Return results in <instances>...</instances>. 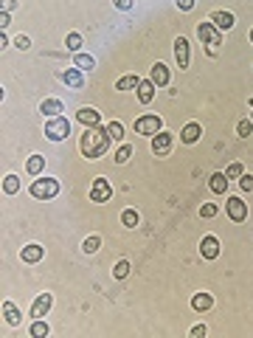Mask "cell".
Wrapping results in <instances>:
<instances>
[{"label": "cell", "mask_w": 253, "mask_h": 338, "mask_svg": "<svg viewBox=\"0 0 253 338\" xmlns=\"http://www.w3.org/2000/svg\"><path fill=\"white\" fill-rule=\"evenodd\" d=\"M62 110H65V104H62L59 99H45V102L40 104V113L48 116V119H54V116H62Z\"/></svg>", "instance_id": "obj_19"}, {"label": "cell", "mask_w": 253, "mask_h": 338, "mask_svg": "<svg viewBox=\"0 0 253 338\" xmlns=\"http://www.w3.org/2000/svg\"><path fill=\"white\" fill-rule=\"evenodd\" d=\"M197 37L203 40V45H211V48L223 45V34H219V29L211 23V20H205V23L197 25Z\"/></svg>", "instance_id": "obj_4"}, {"label": "cell", "mask_w": 253, "mask_h": 338, "mask_svg": "<svg viewBox=\"0 0 253 338\" xmlns=\"http://www.w3.org/2000/svg\"><path fill=\"white\" fill-rule=\"evenodd\" d=\"M110 133H107V127H87L82 135V141H79V150H82L84 158H90V161H96V158H102L104 152H107L110 147Z\"/></svg>", "instance_id": "obj_1"}, {"label": "cell", "mask_w": 253, "mask_h": 338, "mask_svg": "<svg viewBox=\"0 0 253 338\" xmlns=\"http://www.w3.org/2000/svg\"><path fill=\"white\" fill-rule=\"evenodd\" d=\"M28 192H31V198H37V200H51L59 192V181H56V178H37L28 186Z\"/></svg>", "instance_id": "obj_2"}, {"label": "cell", "mask_w": 253, "mask_h": 338, "mask_svg": "<svg viewBox=\"0 0 253 338\" xmlns=\"http://www.w3.org/2000/svg\"><path fill=\"white\" fill-rule=\"evenodd\" d=\"M3 316H6V321H9L12 327H17V324H20V310L14 307L12 302H3Z\"/></svg>", "instance_id": "obj_24"}, {"label": "cell", "mask_w": 253, "mask_h": 338, "mask_svg": "<svg viewBox=\"0 0 253 338\" xmlns=\"http://www.w3.org/2000/svg\"><path fill=\"white\" fill-rule=\"evenodd\" d=\"M214 307V296L211 293H194L192 296V310H197V313H205V310Z\"/></svg>", "instance_id": "obj_16"}, {"label": "cell", "mask_w": 253, "mask_h": 338, "mask_svg": "<svg viewBox=\"0 0 253 338\" xmlns=\"http://www.w3.org/2000/svg\"><path fill=\"white\" fill-rule=\"evenodd\" d=\"M250 42H253V29H250Z\"/></svg>", "instance_id": "obj_44"}, {"label": "cell", "mask_w": 253, "mask_h": 338, "mask_svg": "<svg viewBox=\"0 0 253 338\" xmlns=\"http://www.w3.org/2000/svg\"><path fill=\"white\" fill-rule=\"evenodd\" d=\"M9 23H12V14H9V12H0V25H3V31H6Z\"/></svg>", "instance_id": "obj_43"}, {"label": "cell", "mask_w": 253, "mask_h": 338, "mask_svg": "<svg viewBox=\"0 0 253 338\" xmlns=\"http://www.w3.org/2000/svg\"><path fill=\"white\" fill-rule=\"evenodd\" d=\"M76 121H79V124H84V127H99V124H102V113H99L96 107H82L76 113Z\"/></svg>", "instance_id": "obj_11"}, {"label": "cell", "mask_w": 253, "mask_h": 338, "mask_svg": "<svg viewBox=\"0 0 253 338\" xmlns=\"http://www.w3.org/2000/svg\"><path fill=\"white\" fill-rule=\"evenodd\" d=\"M110 194H113L110 181H107V178H96V181H93V186H90V200H93V203H107Z\"/></svg>", "instance_id": "obj_7"}, {"label": "cell", "mask_w": 253, "mask_h": 338, "mask_svg": "<svg viewBox=\"0 0 253 338\" xmlns=\"http://www.w3.org/2000/svg\"><path fill=\"white\" fill-rule=\"evenodd\" d=\"M14 45H17V48H23V51H28L31 48V37L28 34H17V37H14Z\"/></svg>", "instance_id": "obj_36"}, {"label": "cell", "mask_w": 253, "mask_h": 338, "mask_svg": "<svg viewBox=\"0 0 253 338\" xmlns=\"http://www.w3.org/2000/svg\"><path fill=\"white\" fill-rule=\"evenodd\" d=\"M113 6L115 9H124V12H126V9H133V0H113Z\"/></svg>", "instance_id": "obj_41"}, {"label": "cell", "mask_w": 253, "mask_h": 338, "mask_svg": "<svg viewBox=\"0 0 253 338\" xmlns=\"http://www.w3.org/2000/svg\"><path fill=\"white\" fill-rule=\"evenodd\" d=\"M0 9H3V12H12V9H17V0H0Z\"/></svg>", "instance_id": "obj_40"}, {"label": "cell", "mask_w": 253, "mask_h": 338, "mask_svg": "<svg viewBox=\"0 0 253 338\" xmlns=\"http://www.w3.org/2000/svg\"><path fill=\"white\" fill-rule=\"evenodd\" d=\"M138 211H135V209H126L124 211V214H121V223H124L126 226V229H135V226H138Z\"/></svg>", "instance_id": "obj_30"}, {"label": "cell", "mask_w": 253, "mask_h": 338, "mask_svg": "<svg viewBox=\"0 0 253 338\" xmlns=\"http://www.w3.org/2000/svg\"><path fill=\"white\" fill-rule=\"evenodd\" d=\"M104 127H107V133L113 141H124V124H121V121H110V124H104Z\"/></svg>", "instance_id": "obj_26"}, {"label": "cell", "mask_w": 253, "mask_h": 338, "mask_svg": "<svg viewBox=\"0 0 253 338\" xmlns=\"http://www.w3.org/2000/svg\"><path fill=\"white\" fill-rule=\"evenodd\" d=\"M239 186L245 189V192H253V175H245V172H242V178H239Z\"/></svg>", "instance_id": "obj_38"}, {"label": "cell", "mask_w": 253, "mask_h": 338, "mask_svg": "<svg viewBox=\"0 0 253 338\" xmlns=\"http://www.w3.org/2000/svg\"><path fill=\"white\" fill-rule=\"evenodd\" d=\"M152 82L157 84V88H163V84H169V79H172V73H169V68L163 65V62H155V65H152Z\"/></svg>", "instance_id": "obj_17"}, {"label": "cell", "mask_w": 253, "mask_h": 338, "mask_svg": "<svg viewBox=\"0 0 253 338\" xmlns=\"http://www.w3.org/2000/svg\"><path fill=\"white\" fill-rule=\"evenodd\" d=\"M208 186L214 194H225L228 192V175H225V172H214V175L208 178Z\"/></svg>", "instance_id": "obj_18"}, {"label": "cell", "mask_w": 253, "mask_h": 338, "mask_svg": "<svg viewBox=\"0 0 253 338\" xmlns=\"http://www.w3.org/2000/svg\"><path fill=\"white\" fill-rule=\"evenodd\" d=\"M138 84H141V79L135 76V73H126V76L118 79V84H115V88H118V91H133V88H138Z\"/></svg>", "instance_id": "obj_25"}, {"label": "cell", "mask_w": 253, "mask_h": 338, "mask_svg": "<svg viewBox=\"0 0 253 338\" xmlns=\"http://www.w3.org/2000/svg\"><path fill=\"white\" fill-rule=\"evenodd\" d=\"M250 133H253V119H242L239 124H236V135H245L247 138Z\"/></svg>", "instance_id": "obj_34"}, {"label": "cell", "mask_w": 253, "mask_h": 338, "mask_svg": "<svg viewBox=\"0 0 253 338\" xmlns=\"http://www.w3.org/2000/svg\"><path fill=\"white\" fill-rule=\"evenodd\" d=\"M177 9H180V12H192V9H194V0H177Z\"/></svg>", "instance_id": "obj_39"}, {"label": "cell", "mask_w": 253, "mask_h": 338, "mask_svg": "<svg viewBox=\"0 0 253 338\" xmlns=\"http://www.w3.org/2000/svg\"><path fill=\"white\" fill-rule=\"evenodd\" d=\"M65 45H68V51H79V48H82V34L71 31V34L65 37Z\"/></svg>", "instance_id": "obj_33"}, {"label": "cell", "mask_w": 253, "mask_h": 338, "mask_svg": "<svg viewBox=\"0 0 253 338\" xmlns=\"http://www.w3.org/2000/svg\"><path fill=\"white\" fill-rule=\"evenodd\" d=\"M73 65H76L79 71H93V68H96V60H93L90 54H82V51H76V54H73Z\"/></svg>", "instance_id": "obj_22"}, {"label": "cell", "mask_w": 253, "mask_h": 338, "mask_svg": "<svg viewBox=\"0 0 253 338\" xmlns=\"http://www.w3.org/2000/svg\"><path fill=\"white\" fill-rule=\"evenodd\" d=\"M31 335H34V338H42V335H48V332H51V327L48 324H45V321H42V319H37L34 321V324H31Z\"/></svg>", "instance_id": "obj_31"}, {"label": "cell", "mask_w": 253, "mask_h": 338, "mask_svg": "<svg viewBox=\"0 0 253 338\" xmlns=\"http://www.w3.org/2000/svg\"><path fill=\"white\" fill-rule=\"evenodd\" d=\"M68 135H71V121H68L65 116H54V119H48V124H45V138L65 141Z\"/></svg>", "instance_id": "obj_3"}, {"label": "cell", "mask_w": 253, "mask_h": 338, "mask_svg": "<svg viewBox=\"0 0 253 338\" xmlns=\"http://www.w3.org/2000/svg\"><path fill=\"white\" fill-rule=\"evenodd\" d=\"M205 332H208V327L205 324H197V327H192V335L197 338V335H205Z\"/></svg>", "instance_id": "obj_42"}, {"label": "cell", "mask_w": 253, "mask_h": 338, "mask_svg": "<svg viewBox=\"0 0 253 338\" xmlns=\"http://www.w3.org/2000/svg\"><path fill=\"white\" fill-rule=\"evenodd\" d=\"M200 133H203V127H200L197 121H188L180 130V141L183 144H194V141H200Z\"/></svg>", "instance_id": "obj_15"}, {"label": "cell", "mask_w": 253, "mask_h": 338, "mask_svg": "<svg viewBox=\"0 0 253 338\" xmlns=\"http://www.w3.org/2000/svg\"><path fill=\"white\" fill-rule=\"evenodd\" d=\"M175 57H177V65L186 71L188 62H192V48H188V40H186V37H177V40H175Z\"/></svg>", "instance_id": "obj_9"}, {"label": "cell", "mask_w": 253, "mask_h": 338, "mask_svg": "<svg viewBox=\"0 0 253 338\" xmlns=\"http://www.w3.org/2000/svg\"><path fill=\"white\" fill-rule=\"evenodd\" d=\"M200 254H203L205 260H214V257L219 254V240L214 234L203 237V240H200Z\"/></svg>", "instance_id": "obj_13"}, {"label": "cell", "mask_w": 253, "mask_h": 338, "mask_svg": "<svg viewBox=\"0 0 253 338\" xmlns=\"http://www.w3.org/2000/svg\"><path fill=\"white\" fill-rule=\"evenodd\" d=\"M126 273H130V262H126V260H118V262H115V268H113V276H115V279H124Z\"/></svg>", "instance_id": "obj_35"}, {"label": "cell", "mask_w": 253, "mask_h": 338, "mask_svg": "<svg viewBox=\"0 0 253 338\" xmlns=\"http://www.w3.org/2000/svg\"><path fill=\"white\" fill-rule=\"evenodd\" d=\"M161 127H163V121H161V116H141L138 121H135V133L138 135H155V133H161Z\"/></svg>", "instance_id": "obj_5"}, {"label": "cell", "mask_w": 253, "mask_h": 338, "mask_svg": "<svg viewBox=\"0 0 253 338\" xmlns=\"http://www.w3.org/2000/svg\"><path fill=\"white\" fill-rule=\"evenodd\" d=\"M208 20H211L214 25H217L219 31H231V29H234V23H236L231 12H211V14H208Z\"/></svg>", "instance_id": "obj_12"}, {"label": "cell", "mask_w": 253, "mask_h": 338, "mask_svg": "<svg viewBox=\"0 0 253 338\" xmlns=\"http://www.w3.org/2000/svg\"><path fill=\"white\" fill-rule=\"evenodd\" d=\"M130 158H133V144H121L115 150V163H126Z\"/></svg>", "instance_id": "obj_29"}, {"label": "cell", "mask_w": 253, "mask_h": 338, "mask_svg": "<svg viewBox=\"0 0 253 338\" xmlns=\"http://www.w3.org/2000/svg\"><path fill=\"white\" fill-rule=\"evenodd\" d=\"M225 211H228V217L234 220V223H245L247 220V203L242 198H228Z\"/></svg>", "instance_id": "obj_6"}, {"label": "cell", "mask_w": 253, "mask_h": 338, "mask_svg": "<svg viewBox=\"0 0 253 338\" xmlns=\"http://www.w3.org/2000/svg\"><path fill=\"white\" fill-rule=\"evenodd\" d=\"M242 172H245V169H242V163H239V161L228 163V169H225V175H228V181H239V178H242Z\"/></svg>", "instance_id": "obj_32"}, {"label": "cell", "mask_w": 253, "mask_h": 338, "mask_svg": "<svg viewBox=\"0 0 253 338\" xmlns=\"http://www.w3.org/2000/svg\"><path fill=\"white\" fill-rule=\"evenodd\" d=\"M42 254H45V248L37 245V242H31V245H25L23 251H20V260H23V262H40Z\"/></svg>", "instance_id": "obj_20"}, {"label": "cell", "mask_w": 253, "mask_h": 338, "mask_svg": "<svg viewBox=\"0 0 253 338\" xmlns=\"http://www.w3.org/2000/svg\"><path fill=\"white\" fill-rule=\"evenodd\" d=\"M51 307H54V296H51V293H40L34 299V304H31V316H34V319H42Z\"/></svg>", "instance_id": "obj_8"}, {"label": "cell", "mask_w": 253, "mask_h": 338, "mask_svg": "<svg viewBox=\"0 0 253 338\" xmlns=\"http://www.w3.org/2000/svg\"><path fill=\"white\" fill-rule=\"evenodd\" d=\"M155 88H157V84L152 82V79H141V84L135 88V93H138L141 104H149L152 99H155Z\"/></svg>", "instance_id": "obj_14"}, {"label": "cell", "mask_w": 253, "mask_h": 338, "mask_svg": "<svg viewBox=\"0 0 253 338\" xmlns=\"http://www.w3.org/2000/svg\"><path fill=\"white\" fill-rule=\"evenodd\" d=\"M152 152H155V155H161V158L172 152V135H169L166 130L152 135Z\"/></svg>", "instance_id": "obj_10"}, {"label": "cell", "mask_w": 253, "mask_h": 338, "mask_svg": "<svg viewBox=\"0 0 253 338\" xmlns=\"http://www.w3.org/2000/svg\"><path fill=\"white\" fill-rule=\"evenodd\" d=\"M214 214H217V206H214V203L200 206V217H214Z\"/></svg>", "instance_id": "obj_37"}, {"label": "cell", "mask_w": 253, "mask_h": 338, "mask_svg": "<svg viewBox=\"0 0 253 338\" xmlns=\"http://www.w3.org/2000/svg\"><path fill=\"white\" fill-rule=\"evenodd\" d=\"M17 189H20V178L17 175H6V178H3V192H6V194H17Z\"/></svg>", "instance_id": "obj_28"}, {"label": "cell", "mask_w": 253, "mask_h": 338, "mask_svg": "<svg viewBox=\"0 0 253 338\" xmlns=\"http://www.w3.org/2000/svg\"><path fill=\"white\" fill-rule=\"evenodd\" d=\"M250 107H253V99H250Z\"/></svg>", "instance_id": "obj_45"}, {"label": "cell", "mask_w": 253, "mask_h": 338, "mask_svg": "<svg viewBox=\"0 0 253 338\" xmlns=\"http://www.w3.org/2000/svg\"><path fill=\"white\" fill-rule=\"evenodd\" d=\"M42 169H45V155H40V152L25 161V172H28V175H40Z\"/></svg>", "instance_id": "obj_23"}, {"label": "cell", "mask_w": 253, "mask_h": 338, "mask_svg": "<svg viewBox=\"0 0 253 338\" xmlns=\"http://www.w3.org/2000/svg\"><path fill=\"white\" fill-rule=\"evenodd\" d=\"M59 76H62V82H65V84H71V88H82V84H84V76H82V71H79L76 65H73V68H68V71H62Z\"/></svg>", "instance_id": "obj_21"}, {"label": "cell", "mask_w": 253, "mask_h": 338, "mask_svg": "<svg viewBox=\"0 0 253 338\" xmlns=\"http://www.w3.org/2000/svg\"><path fill=\"white\" fill-rule=\"evenodd\" d=\"M99 248H102V237H99V234L87 237V240L82 242V251H84V254H96Z\"/></svg>", "instance_id": "obj_27"}]
</instances>
